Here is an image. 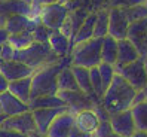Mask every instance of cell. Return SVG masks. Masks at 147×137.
<instances>
[{
    "label": "cell",
    "instance_id": "cell-1",
    "mask_svg": "<svg viewBox=\"0 0 147 137\" xmlns=\"http://www.w3.org/2000/svg\"><path fill=\"white\" fill-rule=\"evenodd\" d=\"M67 67H71L70 55L59 58L58 61L49 64V66H45L34 72L31 76V98L58 94V85H57L58 75Z\"/></svg>",
    "mask_w": 147,
    "mask_h": 137
},
{
    "label": "cell",
    "instance_id": "cell-2",
    "mask_svg": "<svg viewBox=\"0 0 147 137\" xmlns=\"http://www.w3.org/2000/svg\"><path fill=\"white\" fill-rule=\"evenodd\" d=\"M135 94L137 91L123 78H120L119 75H115L113 81H111V83L109 85V88L106 90L104 96L101 98V104L111 116L131 109Z\"/></svg>",
    "mask_w": 147,
    "mask_h": 137
},
{
    "label": "cell",
    "instance_id": "cell-3",
    "mask_svg": "<svg viewBox=\"0 0 147 137\" xmlns=\"http://www.w3.org/2000/svg\"><path fill=\"white\" fill-rule=\"evenodd\" d=\"M13 60L28 66L30 68H33V70L36 72L42 67L58 61L59 58L52 52L49 43H36V42H34L31 46L25 48L22 51H16Z\"/></svg>",
    "mask_w": 147,
    "mask_h": 137
},
{
    "label": "cell",
    "instance_id": "cell-4",
    "mask_svg": "<svg viewBox=\"0 0 147 137\" xmlns=\"http://www.w3.org/2000/svg\"><path fill=\"white\" fill-rule=\"evenodd\" d=\"M101 45L102 39L94 37L83 43H77L71 49V66L92 68L101 64Z\"/></svg>",
    "mask_w": 147,
    "mask_h": 137
},
{
    "label": "cell",
    "instance_id": "cell-5",
    "mask_svg": "<svg viewBox=\"0 0 147 137\" xmlns=\"http://www.w3.org/2000/svg\"><path fill=\"white\" fill-rule=\"evenodd\" d=\"M116 75L123 78L135 91H141L147 85V70H146V60L138 58L137 61L126 66H113Z\"/></svg>",
    "mask_w": 147,
    "mask_h": 137
},
{
    "label": "cell",
    "instance_id": "cell-6",
    "mask_svg": "<svg viewBox=\"0 0 147 137\" xmlns=\"http://www.w3.org/2000/svg\"><path fill=\"white\" fill-rule=\"evenodd\" d=\"M68 11L67 6L63 5V3H54V5H49V6H45L42 7L40 11V22L45 25V27H48L49 30L52 31H59L63 27L64 21L67 20L68 16Z\"/></svg>",
    "mask_w": 147,
    "mask_h": 137
},
{
    "label": "cell",
    "instance_id": "cell-7",
    "mask_svg": "<svg viewBox=\"0 0 147 137\" xmlns=\"http://www.w3.org/2000/svg\"><path fill=\"white\" fill-rule=\"evenodd\" d=\"M0 128L5 131H13V133H20L24 136H30L33 133H36V124H34V118L31 112H25L18 116H12V118H6L3 124L0 125Z\"/></svg>",
    "mask_w": 147,
    "mask_h": 137
},
{
    "label": "cell",
    "instance_id": "cell-8",
    "mask_svg": "<svg viewBox=\"0 0 147 137\" xmlns=\"http://www.w3.org/2000/svg\"><path fill=\"white\" fill-rule=\"evenodd\" d=\"M129 28V21L123 9L119 7H110L109 9V36L116 40L126 39Z\"/></svg>",
    "mask_w": 147,
    "mask_h": 137
},
{
    "label": "cell",
    "instance_id": "cell-9",
    "mask_svg": "<svg viewBox=\"0 0 147 137\" xmlns=\"http://www.w3.org/2000/svg\"><path fill=\"white\" fill-rule=\"evenodd\" d=\"M68 107H57V109H37L33 110V118L36 124V133L40 136H46L51 124L55 121V118L61 113L67 112Z\"/></svg>",
    "mask_w": 147,
    "mask_h": 137
},
{
    "label": "cell",
    "instance_id": "cell-10",
    "mask_svg": "<svg viewBox=\"0 0 147 137\" xmlns=\"http://www.w3.org/2000/svg\"><path fill=\"white\" fill-rule=\"evenodd\" d=\"M110 125H111L113 133L120 136V137H131L137 131L131 109L125 110V112H120V113H116V115H111L110 116Z\"/></svg>",
    "mask_w": 147,
    "mask_h": 137
},
{
    "label": "cell",
    "instance_id": "cell-11",
    "mask_svg": "<svg viewBox=\"0 0 147 137\" xmlns=\"http://www.w3.org/2000/svg\"><path fill=\"white\" fill-rule=\"evenodd\" d=\"M58 97L64 101V104L68 107V112L71 113H77L80 110H86V109H92L95 101L100 100H94L88 96H85L82 92H58Z\"/></svg>",
    "mask_w": 147,
    "mask_h": 137
},
{
    "label": "cell",
    "instance_id": "cell-12",
    "mask_svg": "<svg viewBox=\"0 0 147 137\" xmlns=\"http://www.w3.org/2000/svg\"><path fill=\"white\" fill-rule=\"evenodd\" d=\"M89 14L91 12H88V9H85V7H79V9L70 11V12H68L67 20L64 21V24H63V27H61L59 31L73 42L77 30L80 28V25L85 22V20L88 18ZM73 43H74V42H73Z\"/></svg>",
    "mask_w": 147,
    "mask_h": 137
},
{
    "label": "cell",
    "instance_id": "cell-13",
    "mask_svg": "<svg viewBox=\"0 0 147 137\" xmlns=\"http://www.w3.org/2000/svg\"><path fill=\"white\" fill-rule=\"evenodd\" d=\"M73 128H74V113L67 110V112L55 118V121L51 124L45 137H68Z\"/></svg>",
    "mask_w": 147,
    "mask_h": 137
},
{
    "label": "cell",
    "instance_id": "cell-14",
    "mask_svg": "<svg viewBox=\"0 0 147 137\" xmlns=\"http://www.w3.org/2000/svg\"><path fill=\"white\" fill-rule=\"evenodd\" d=\"M0 73L9 82H13V81H20V79H25V78H31L34 70L30 68L28 66L13 60V61L0 63Z\"/></svg>",
    "mask_w": 147,
    "mask_h": 137
},
{
    "label": "cell",
    "instance_id": "cell-15",
    "mask_svg": "<svg viewBox=\"0 0 147 137\" xmlns=\"http://www.w3.org/2000/svg\"><path fill=\"white\" fill-rule=\"evenodd\" d=\"M12 15H31V6L20 0H0V27H5L6 20Z\"/></svg>",
    "mask_w": 147,
    "mask_h": 137
},
{
    "label": "cell",
    "instance_id": "cell-16",
    "mask_svg": "<svg viewBox=\"0 0 147 137\" xmlns=\"http://www.w3.org/2000/svg\"><path fill=\"white\" fill-rule=\"evenodd\" d=\"M0 106H2L5 118H12V116L22 115L25 112H30L28 104H25L24 101L18 100L11 92L0 94Z\"/></svg>",
    "mask_w": 147,
    "mask_h": 137
},
{
    "label": "cell",
    "instance_id": "cell-17",
    "mask_svg": "<svg viewBox=\"0 0 147 137\" xmlns=\"http://www.w3.org/2000/svg\"><path fill=\"white\" fill-rule=\"evenodd\" d=\"M48 43H49L51 49H52V52L58 58L68 57L71 54V49L74 48V43L67 36H64L61 31H54L52 34H51Z\"/></svg>",
    "mask_w": 147,
    "mask_h": 137
},
{
    "label": "cell",
    "instance_id": "cell-18",
    "mask_svg": "<svg viewBox=\"0 0 147 137\" xmlns=\"http://www.w3.org/2000/svg\"><path fill=\"white\" fill-rule=\"evenodd\" d=\"M98 124H100V119L94 113L92 109L80 110V112H77L74 115V127L79 128V130L83 131V133L94 134V131L97 130Z\"/></svg>",
    "mask_w": 147,
    "mask_h": 137
},
{
    "label": "cell",
    "instance_id": "cell-19",
    "mask_svg": "<svg viewBox=\"0 0 147 137\" xmlns=\"http://www.w3.org/2000/svg\"><path fill=\"white\" fill-rule=\"evenodd\" d=\"M138 58H141L138 51L135 49V46L129 42L128 39L119 40L117 43V61L115 66H126L131 64L134 61H137Z\"/></svg>",
    "mask_w": 147,
    "mask_h": 137
},
{
    "label": "cell",
    "instance_id": "cell-20",
    "mask_svg": "<svg viewBox=\"0 0 147 137\" xmlns=\"http://www.w3.org/2000/svg\"><path fill=\"white\" fill-rule=\"evenodd\" d=\"M71 72L74 75V79L77 82L80 92L88 96L94 100H97V97L94 96V90L91 85V76H89V68H83V67H77V66H71Z\"/></svg>",
    "mask_w": 147,
    "mask_h": 137
},
{
    "label": "cell",
    "instance_id": "cell-21",
    "mask_svg": "<svg viewBox=\"0 0 147 137\" xmlns=\"http://www.w3.org/2000/svg\"><path fill=\"white\" fill-rule=\"evenodd\" d=\"M7 92H11L12 96H15L18 100L24 101L25 104H28V101L31 98V78L9 82Z\"/></svg>",
    "mask_w": 147,
    "mask_h": 137
},
{
    "label": "cell",
    "instance_id": "cell-22",
    "mask_svg": "<svg viewBox=\"0 0 147 137\" xmlns=\"http://www.w3.org/2000/svg\"><path fill=\"white\" fill-rule=\"evenodd\" d=\"M30 112L37 109H57V107H67L64 104V101L58 97V94L55 96H43V97H36L31 98L28 101Z\"/></svg>",
    "mask_w": 147,
    "mask_h": 137
},
{
    "label": "cell",
    "instance_id": "cell-23",
    "mask_svg": "<svg viewBox=\"0 0 147 137\" xmlns=\"http://www.w3.org/2000/svg\"><path fill=\"white\" fill-rule=\"evenodd\" d=\"M57 85H58V92H80L77 82L74 79V75L71 72V67H67L59 72Z\"/></svg>",
    "mask_w": 147,
    "mask_h": 137
},
{
    "label": "cell",
    "instance_id": "cell-24",
    "mask_svg": "<svg viewBox=\"0 0 147 137\" xmlns=\"http://www.w3.org/2000/svg\"><path fill=\"white\" fill-rule=\"evenodd\" d=\"M117 43L119 40L113 37H104L101 45V63H106L110 66H115L117 61Z\"/></svg>",
    "mask_w": 147,
    "mask_h": 137
},
{
    "label": "cell",
    "instance_id": "cell-25",
    "mask_svg": "<svg viewBox=\"0 0 147 137\" xmlns=\"http://www.w3.org/2000/svg\"><path fill=\"white\" fill-rule=\"evenodd\" d=\"M95 20H97V14L91 12L88 15V18L85 20V22L80 25V28L77 30L76 36H74V45L77 43H83L91 39H94V27H95Z\"/></svg>",
    "mask_w": 147,
    "mask_h": 137
},
{
    "label": "cell",
    "instance_id": "cell-26",
    "mask_svg": "<svg viewBox=\"0 0 147 137\" xmlns=\"http://www.w3.org/2000/svg\"><path fill=\"white\" fill-rule=\"evenodd\" d=\"M95 14L97 20L94 27V37L104 39L109 36V7H100Z\"/></svg>",
    "mask_w": 147,
    "mask_h": 137
},
{
    "label": "cell",
    "instance_id": "cell-27",
    "mask_svg": "<svg viewBox=\"0 0 147 137\" xmlns=\"http://www.w3.org/2000/svg\"><path fill=\"white\" fill-rule=\"evenodd\" d=\"M131 113H132V119L135 122L137 131L147 133V101L132 106Z\"/></svg>",
    "mask_w": 147,
    "mask_h": 137
},
{
    "label": "cell",
    "instance_id": "cell-28",
    "mask_svg": "<svg viewBox=\"0 0 147 137\" xmlns=\"http://www.w3.org/2000/svg\"><path fill=\"white\" fill-rule=\"evenodd\" d=\"M7 43H9L15 51H22V49L28 48L34 43L33 33L31 31H22V33H18V34H11Z\"/></svg>",
    "mask_w": 147,
    "mask_h": 137
},
{
    "label": "cell",
    "instance_id": "cell-29",
    "mask_svg": "<svg viewBox=\"0 0 147 137\" xmlns=\"http://www.w3.org/2000/svg\"><path fill=\"white\" fill-rule=\"evenodd\" d=\"M126 18L129 21V24H132L135 21H140L147 18V5H140V6H134V7H128L123 9Z\"/></svg>",
    "mask_w": 147,
    "mask_h": 137
},
{
    "label": "cell",
    "instance_id": "cell-30",
    "mask_svg": "<svg viewBox=\"0 0 147 137\" xmlns=\"http://www.w3.org/2000/svg\"><path fill=\"white\" fill-rule=\"evenodd\" d=\"M98 72H100V76H101V81H102V87H104V90L109 88V85L111 83V81H113L115 78V67L110 66V64H106V63H101L98 66Z\"/></svg>",
    "mask_w": 147,
    "mask_h": 137
},
{
    "label": "cell",
    "instance_id": "cell-31",
    "mask_svg": "<svg viewBox=\"0 0 147 137\" xmlns=\"http://www.w3.org/2000/svg\"><path fill=\"white\" fill-rule=\"evenodd\" d=\"M31 33H33V39H34L36 43H48L51 34H52L54 31L49 30L48 27H45V25L40 22L39 25H36V28H34Z\"/></svg>",
    "mask_w": 147,
    "mask_h": 137
},
{
    "label": "cell",
    "instance_id": "cell-32",
    "mask_svg": "<svg viewBox=\"0 0 147 137\" xmlns=\"http://www.w3.org/2000/svg\"><path fill=\"white\" fill-rule=\"evenodd\" d=\"M107 7H119V9H128V7L146 5V0H104Z\"/></svg>",
    "mask_w": 147,
    "mask_h": 137
},
{
    "label": "cell",
    "instance_id": "cell-33",
    "mask_svg": "<svg viewBox=\"0 0 147 137\" xmlns=\"http://www.w3.org/2000/svg\"><path fill=\"white\" fill-rule=\"evenodd\" d=\"M113 134V130H111V125H110V121H102L98 124L97 130L94 131L92 137H110Z\"/></svg>",
    "mask_w": 147,
    "mask_h": 137
},
{
    "label": "cell",
    "instance_id": "cell-34",
    "mask_svg": "<svg viewBox=\"0 0 147 137\" xmlns=\"http://www.w3.org/2000/svg\"><path fill=\"white\" fill-rule=\"evenodd\" d=\"M15 52H16V51H15L9 43L0 46V60H2L3 63H5V61H13Z\"/></svg>",
    "mask_w": 147,
    "mask_h": 137
},
{
    "label": "cell",
    "instance_id": "cell-35",
    "mask_svg": "<svg viewBox=\"0 0 147 137\" xmlns=\"http://www.w3.org/2000/svg\"><path fill=\"white\" fill-rule=\"evenodd\" d=\"M57 2H58V0H33L31 7H34V9H39V11H42V7L49 6V5H54V3H57Z\"/></svg>",
    "mask_w": 147,
    "mask_h": 137
},
{
    "label": "cell",
    "instance_id": "cell-36",
    "mask_svg": "<svg viewBox=\"0 0 147 137\" xmlns=\"http://www.w3.org/2000/svg\"><path fill=\"white\" fill-rule=\"evenodd\" d=\"M7 88H9V81H7L5 76L0 73V94L7 92Z\"/></svg>",
    "mask_w": 147,
    "mask_h": 137
},
{
    "label": "cell",
    "instance_id": "cell-37",
    "mask_svg": "<svg viewBox=\"0 0 147 137\" xmlns=\"http://www.w3.org/2000/svg\"><path fill=\"white\" fill-rule=\"evenodd\" d=\"M9 36H11L9 33H7L3 27H0V46H3V45L7 43V40H9Z\"/></svg>",
    "mask_w": 147,
    "mask_h": 137
},
{
    "label": "cell",
    "instance_id": "cell-38",
    "mask_svg": "<svg viewBox=\"0 0 147 137\" xmlns=\"http://www.w3.org/2000/svg\"><path fill=\"white\" fill-rule=\"evenodd\" d=\"M144 101H146L144 91H143V90H141V91H137L135 97H134V103H132V106H135V104H140V103H144Z\"/></svg>",
    "mask_w": 147,
    "mask_h": 137
},
{
    "label": "cell",
    "instance_id": "cell-39",
    "mask_svg": "<svg viewBox=\"0 0 147 137\" xmlns=\"http://www.w3.org/2000/svg\"><path fill=\"white\" fill-rule=\"evenodd\" d=\"M68 137H92V134H88V133H83V131H80L79 128H73L71 130V133H70V136Z\"/></svg>",
    "mask_w": 147,
    "mask_h": 137
},
{
    "label": "cell",
    "instance_id": "cell-40",
    "mask_svg": "<svg viewBox=\"0 0 147 137\" xmlns=\"http://www.w3.org/2000/svg\"><path fill=\"white\" fill-rule=\"evenodd\" d=\"M3 137H27V136L20 134V133H13V131H5L3 130Z\"/></svg>",
    "mask_w": 147,
    "mask_h": 137
},
{
    "label": "cell",
    "instance_id": "cell-41",
    "mask_svg": "<svg viewBox=\"0 0 147 137\" xmlns=\"http://www.w3.org/2000/svg\"><path fill=\"white\" fill-rule=\"evenodd\" d=\"M131 137H147V133H144V131H135Z\"/></svg>",
    "mask_w": 147,
    "mask_h": 137
},
{
    "label": "cell",
    "instance_id": "cell-42",
    "mask_svg": "<svg viewBox=\"0 0 147 137\" xmlns=\"http://www.w3.org/2000/svg\"><path fill=\"white\" fill-rule=\"evenodd\" d=\"M20 2H22V3H25V5H30V6H31L33 0H20Z\"/></svg>",
    "mask_w": 147,
    "mask_h": 137
},
{
    "label": "cell",
    "instance_id": "cell-43",
    "mask_svg": "<svg viewBox=\"0 0 147 137\" xmlns=\"http://www.w3.org/2000/svg\"><path fill=\"white\" fill-rule=\"evenodd\" d=\"M28 137H45V136H40V134H37V133H33V134H30Z\"/></svg>",
    "mask_w": 147,
    "mask_h": 137
},
{
    "label": "cell",
    "instance_id": "cell-44",
    "mask_svg": "<svg viewBox=\"0 0 147 137\" xmlns=\"http://www.w3.org/2000/svg\"><path fill=\"white\" fill-rule=\"evenodd\" d=\"M59 3H63V5H67L68 2H71V0H58Z\"/></svg>",
    "mask_w": 147,
    "mask_h": 137
},
{
    "label": "cell",
    "instance_id": "cell-45",
    "mask_svg": "<svg viewBox=\"0 0 147 137\" xmlns=\"http://www.w3.org/2000/svg\"><path fill=\"white\" fill-rule=\"evenodd\" d=\"M143 91H144V96H146V101H147V85H146V88H144Z\"/></svg>",
    "mask_w": 147,
    "mask_h": 137
},
{
    "label": "cell",
    "instance_id": "cell-46",
    "mask_svg": "<svg viewBox=\"0 0 147 137\" xmlns=\"http://www.w3.org/2000/svg\"><path fill=\"white\" fill-rule=\"evenodd\" d=\"M0 116H5L3 115V110H2V106H0Z\"/></svg>",
    "mask_w": 147,
    "mask_h": 137
},
{
    "label": "cell",
    "instance_id": "cell-47",
    "mask_svg": "<svg viewBox=\"0 0 147 137\" xmlns=\"http://www.w3.org/2000/svg\"><path fill=\"white\" fill-rule=\"evenodd\" d=\"M0 137H3V130L0 128Z\"/></svg>",
    "mask_w": 147,
    "mask_h": 137
},
{
    "label": "cell",
    "instance_id": "cell-48",
    "mask_svg": "<svg viewBox=\"0 0 147 137\" xmlns=\"http://www.w3.org/2000/svg\"><path fill=\"white\" fill-rule=\"evenodd\" d=\"M110 137H120V136H117V134H115V133H113V134H111Z\"/></svg>",
    "mask_w": 147,
    "mask_h": 137
},
{
    "label": "cell",
    "instance_id": "cell-49",
    "mask_svg": "<svg viewBox=\"0 0 147 137\" xmlns=\"http://www.w3.org/2000/svg\"><path fill=\"white\" fill-rule=\"evenodd\" d=\"M146 70H147V60H146Z\"/></svg>",
    "mask_w": 147,
    "mask_h": 137
},
{
    "label": "cell",
    "instance_id": "cell-50",
    "mask_svg": "<svg viewBox=\"0 0 147 137\" xmlns=\"http://www.w3.org/2000/svg\"><path fill=\"white\" fill-rule=\"evenodd\" d=\"M146 5H147V0H146Z\"/></svg>",
    "mask_w": 147,
    "mask_h": 137
},
{
    "label": "cell",
    "instance_id": "cell-51",
    "mask_svg": "<svg viewBox=\"0 0 147 137\" xmlns=\"http://www.w3.org/2000/svg\"><path fill=\"white\" fill-rule=\"evenodd\" d=\"M0 63H2V60H0Z\"/></svg>",
    "mask_w": 147,
    "mask_h": 137
}]
</instances>
